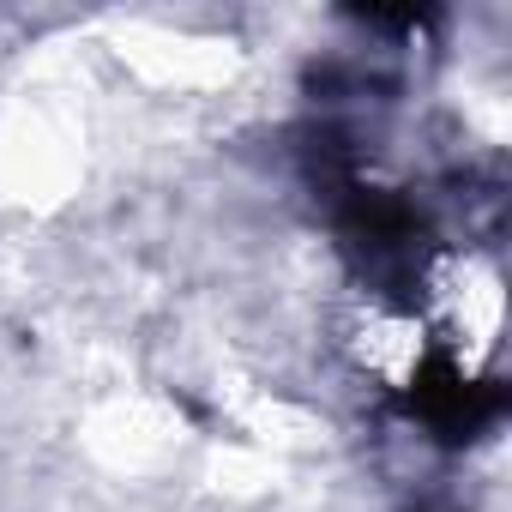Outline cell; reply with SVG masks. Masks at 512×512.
<instances>
[{
    "mask_svg": "<svg viewBox=\"0 0 512 512\" xmlns=\"http://www.w3.org/2000/svg\"><path fill=\"white\" fill-rule=\"evenodd\" d=\"M410 398H416V416H422L434 434H446V440H470V434H476L482 422H494V410H500V398H494L488 380H470V374H458V368H446V362L416 368Z\"/></svg>",
    "mask_w": 512,
    "mask_h": 512,
    "instance_id": "6da1fadb",
    "label": "cell"
}]
</instances>
